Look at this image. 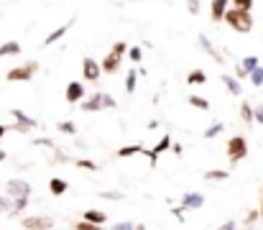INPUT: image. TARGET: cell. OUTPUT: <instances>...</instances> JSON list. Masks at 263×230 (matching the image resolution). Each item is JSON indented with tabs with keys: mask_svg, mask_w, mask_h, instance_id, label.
I'll return each mask as SVG.
<instances>
[{
	"mask_svg": "<svg viewBox=\"0 0 263 230\" xmlns=\"http://www.w3.org/2000/svg\"><path fill=\"white\" fill-rule=\"evenodd\" d=\"M225 23L238 34H250L253 31V16H250V11H243V8H227Z\"/></svg>",
	"mask_w": 263,
	"mask_h": 230,
	"instance_id": "6da1fadb",
	"label": "cell"
},
{
	"mask_svg": "<svg viewBox=\"0 0 263 230\" xmlns=\"http://www.w3.org/2000/svg\"><path fill=\"white\" fill-rule=\"evenodd\" d=\"M125 54H128V44H125V41H115L113 49H110V54L102 59V72H105V74H115V72L120 69Z\"/></svg>",
	"mask_w": 263,
	"mask_h": 230,
	"instance_id": "7a4b0ae2",
	"label": "cell"
},
{
	"mask_svg": "<svg viewBox=\"0 0 263 230\" xmlns=\"http://www.w3.org/2000/svg\"><path fill=\"white\" fill-rule=\"evenodd\" d=\"M227 159H230V164H238V161H243L245 156H248V141H245V136H232L230 141H227Z\"/></svg>",
	"mask_w": 263,
	"mask_h": 230,
	"instance_id": "3957f363",
	"label": "cell"
},
{
	"mask_svg": "<svg viewBox=\"0 0 263 230\" xmlns=\"http://www.w3.org/2000/svg\"><path fill=\"white\" fill-rule=\"evenodd\" d=\"M36 72H39V62H26V64L13 67V69L6 74V80H8V82H29Z\"/></svg>",
	"mask_w": 263,
	"mask_h": 230,
	"instance_id": "277c9868",
	"label": "cell"
},
{
	"mask_svg": "<svg viewBox=\"0 0 263 230\" xmlns=\"http://www.w3.org/2000/svg\"><path fill=\"white\" fill-rule=\"evenodd\" d=\"M23 227L26 230H51L54 227V217H49V215H29V217H23Z\"/></svg>",
	"mask_w": 263,
	"mask_h": 230,
	"instance_id": "5b68a950",
	"label": "cell"
},
{
	"mask_svg": "<svg viewBox=\"0 0 263 230\" xmlns=\"http://www.w3.org/2000/svg\"><path fill=\"white\" fill-rule=\"evenodd\" d=\"M6 194H11L13 199H18V197H31V184H29L26 179H11V182L6 184Z\"/></svg>",
	"mask_w": 263,
	"mask_h": 230,
	"instance_id": "8992f818",
	"label": "cell"
},
{
	"mask_svg": "<svg viewBox=\"0 0 263 230\" xmlns=\"http://www.w3.org/2000/svg\"><path fill=\"white\" fill-rule=\"evenodd\" d=\"M11 113H13V118H16V125H11V131H16V133H26V131H34V128H36V120L29 118L23 110H11Z\"/></svg>",
	"mask_w": 263,
	"mask_h": 230,
	"instance_id": "52a82bcc",
	"label": "cell"
},
{
	"mask_svg": "<svg viewBox=\"0 0 263 230\" xmlns=\"http://www.w3.org/2000/svg\"><path fill=\"white\" fill-rule=\"evenodd\" d=\"M171 146H174V141H171V136L166 133V136H161V141H159V143H156L153 148H146L143 154H146V156L151 159V166H156V161H159V156H161V154H164L166 148H171Z\"/></svg>",
	"mask_w": 263,
	"mask_h": 230,
	"instance_id": "ba28073f",
	"label": "cell"
},
{
	"mask_svg": "<svg viewBox=\"0 0 263 230\" xmlns=\"http://www.w3.org/2000/svg\"><path fill=\"white\" fill-rule=\"evenodd\" d=\"M82 74H85L87 82H97L100 74H102V64H97L92 57H85V62H82Z\"/></svg>",
	"mask_w": 263,
	"mask_h": 230,
	"instance_id": "9c48e42d",
	"label": "cell"
},
{
	"mask_svg": "<svg viewBox=\"0 0 263 230\" xmlns=\"http://www.w3.org/2000/svg\"><path fill=\"white\" fill-rule=\"evenodd\" d=\"M227 6H230V0H212V3H209V18H212L215 23L225 21Z\"/></svg>",
	"mask_w": 263,
	"mask_h": 230,
	"instance_id": "30bf717a",
	"label": "cell"
},
{
	"mask_svg": "<svg viewBox=\"0 0 263 230\" xmlns=\"http://www.w3.org/2000/svg\"><path fill=\"white\" fill-rule=\"evenodd\" d=\"M85 95H87V90H85L82 82H69L67 85V103H82Z\"/></svg>",
	"mask_w": 263,
	"mask_h": 230,
	"instance_id": "8fae6325",
	"label": "cell"
},
{
	"mask_svg": "<svg viewBox=\"0 0 263 230\" xmlns=\"http://www.w3.org/2000/svg\"><path fill=\"white\" fill-rule=\"evenodd\" d=\"M82 110H85V113H97V110H105L102 92H95V95L85 97V100H82Z\"/></svg>",
	"mask_w": 263,
	"mask_h": 230,
	"instance_id": "7c38bea8",
	"label": "cell"
},
{
	"mask_svg": "<svg viewBox=\"0 0 263 230\" xmlns=\"http://www.w3.org/2000/svg\"><path fill=\"white\" fill-rule=\"evenodd\" d=\"M204 205V197L199 194V192H187L184 197H181V207L184 210H199Z\"/></svg>",
	"mask_w": 263,
	"mask_h": 230,
	"instance_id": "4fadbf2b",
	"label": "cell"
},
{
	"mask_svg": "<svg viewBox=\"0 0 263 230\" xmlns=\"http://www.w3.org/2000/svg\"><path fill=\"white\" fill-rule=\"evenodd\" d=\"M199 46H202V52H204V54H209V57H212L217 64H222V62H225V57H222V54H220V52L212 46V41H209L204 34H199Z\"/></svg>",
	"mask_w": 263,
	"mask_h": 230,
	"instance_id": "5bb4252c",
	"label": "cell"
},
{
	"mask_svg": "<svg viewBox=\"0 0 263 230\" xmlns=\"http://www.w3.org/2000/svg\"><path fill=\"white\" fill-rule=\"evenodd\" d=\"M72 23H74V18H72L69 23H64V26H59L57 31H51V34L46 36V41H44V49H46V46H51V44H57V41H59V39H62V36H64V34L69 31V29H72Z\"/></svg>",
	"mask_w": 263,
	"mask_h": 230,
	"instance_id": "9a60e30c",
	"label": "cell"
},
{
	"mask_svg": "<svg viewBox=\"0 0 263 230\" xmlns=\"http://www.w3.org/2000/svg\"><path fill=\"white\" fill-rule=\"evenodd\" d=\"M67 189H69V184H67V182H64L62 176H54V179L49 182V192H51L54 197H62V194L67 192Z\"/></svg>",
	"mask_w": 263,
	"mask_h": 230,
	"instance_id": "2e32d148",
	"label": "cell"
},
{
	"mask_svg": "<svg viewBox=\"0 0 263 230\" xmlns=\"http://www.w3.org/2000/svg\"><path fill=\"white\" fill-rule=\"evenodd\" d=\"M82 220L95 222V225H105V222H108V212H100V210H87V212L82 215Z\"/></svg>",
	"mask_w": 263,
	"mask_h": 230,
	"instance_id": "e0dca14e",
	"label": "cell"
},
{
	"mask_svg": "<svg viewBox=\"0 0 263 230\" xmlns=\"http://www.w3.org/2000/svg\"><path fill=\"white\" fill-rule=\"evenodd\" d=\"M222 85L227 87V92H230V95H240V92H243V87H240V80H238V77L222 74Z\"/></svg>",
	"mask_w": 263,
	"mask_h": 230,
	"instance_id": "ac0fdd59",
	"label": "cell"
},
{
	"mask_svg": "<svg viewBox=\"0 0 263 230\" xmlns=\"http://www.w3.org/2000/svg\"><path fill=\"white\" fill-rule=\"evenodd\" d=\"M240 120H243V123H253V120H255V108H253L248 100L240 103Z\"/></svg>",
	"mask_w": 263,
	"mask_h": 230,
	"instance_id": "d6986e66",
	"label": "cell"
},
{
	"mask_svg": "<svg viewBox=\"0 0 263 230\" xmlns=\"http://www.w3.org/2000/svg\"><path fill=\"white\" fill-rule=\"evenodd\" d=\"M16 54H21V44L18 41H6L3 46H0V59L3 57H16Z\"/></svg>",
	"mask_w": 263,
	"mask_h": 230,
	"instance_id": "ffe728a7",
	"label": "cell"
},
{
	"mask_svg": "<svg viewBox=\"0 0 263 230\" xmlns=\"http://www.w3.org/2000/svg\"><path fill=\"white\" fill-rule=\"evenodd\" d=\"M143 151H146L143 146L133 143V146H123V148H118V156H120V159H130V156H136V154H143Z\"/></svg>",
	"mask_w": 263,
	"mask_h": 230,
	"instance_id": "44dd1931",
	"label": "cell"
},
{
	"mask_svg": "<svg viewBox=\"0 0 263 230\" xmlns=\"http://www.w3.org/2000/svg\"><path fill=\"white\" fill-rule=\"evenodd\" d=\"M207 182H225V179H230V171H222V169H212V171H204L202 174Z\"/></svg>",
	"mask_w": 263,
	"mask_h": 230,
	"instance_id": "7402d4cb",
	"label": "cell"
},
{
	"mask_svg": "<svg viewBox=\"0 0 263 230\" xmlns=\"http://www.w3.org/2000/svg\"><path fill=\"white\" fill-rule=\"evenodd\" d=\"M187 82H189V85H204V82H207V74H204L202 69H194V72H189Z\"/></svg>",
	"mask_w": 263,
	"mask_h": 230,
	"instance_id": "603a6c76",
	"label": "cell"
},
{
	"mask_svg": "<svg viewBox=\"0 0 263 230\" xmlns=\"http://www.w3.org/2000/svg\"><path fill=\"white\" fill-rule=\"evenodd\" d=\"M189 105L197 108V110H209V100H204L199 95H189Z\"/></svg>",
	"mask_w": 263,
	"mask_h": 230,
	"instance_id": "cb8c5ba5",
	"label": "cell"
},
{
	"mask_svg": "<svg viewBox=\"0 0 263 230\" xmlns=\"http://www.w3.org/2000/svg\"><path fill=\"white\" fill-rule=\"evenodd\" d=\"M136 82H138V69H128V77H125V92H133V90H136Z\"/></svg>",
	"mask_w": 263,
	"mask_h": 230,
	"instance_id": "d4e9b609",
	"label": "cell"
},
{
	"mask_svg": "<svg viewBox=\"0 0 263 230\" xmlns=\"http://www.w3.org/2000/svg\"><path fill=\"white\" fill-rule=\"evenodd\" d=\"M222 131H225V125H222V123H212V125H209V128H207V131H204L202 136H204V138L209 141V138H217V136H220Z\"/></svg>",
	"mask_w": 263,
	"mask_h": 230,
	"instance_id": "484cf974",
	"label": "cell"
},
{
	"mask_svg": "<svg viewBox=\"0 0 263 230\" xmlns=\"http://www.w3.org/2000/svg\"><path fill=\"white\" fill-rule=\"evenodd\" d=\"M250 85L253 87H263V67H255L250 72Z\"/></svg>",
	"mask_w": 263,
	"mask_h": 230,
	"instance_id": "4316f807",
	"label": "cell"
},
{
	"mask_svg": "<svg viewBox=\"0 0 263 230\" xmlns=\"http://www.w3.org/2000/svg\"><path fill=\"white\" fill-rule=\"evenodd\" d=\"M0 212L13 215V199H11V194H3V197H0Z\"/></svg>",
	"mask_w": 263,
	"mask_h": 230,
	"instance_id": "83f0119b",
	"label": "cell"
},
{
	"mask_svg": "<svg viewBox=\"0 0 263 230\" xmlns=\"http://www.w3.org/2000/svg\"><path fill=\"white\" fill-rule=\"evenodd\" d=\"M57 128H59L62 133H67V136H74V133H77V125H74L72 120H62V123H57Z\"/></svg>",
	"mask_w": 263,
	"mask_h": 230,
	"instance_id": "f1b7e54d",
	"label": "cell"
},
{
	"mask_svg": "<svg viewBox=\"0 0 263 230\" xmlns=\"http://www.w3.org/2000/svg\"><path fill=\"white\" fill-rule=\"evenodd\" d=\"M74 230H102V225H95V222H87V220H77Z\"/></svg>",
	"mask_w": 263,
	"mask_h": 230,
	"instance_id": "f546056e",
	"label": "cell"
},
{
	"mask_svg": "<svg viewBox=\"0 0 263 230\" xmlns=\"http://www.w3.org/2000/svg\"><path fill=\"white\" fill-rule=\"evenodd\" d=\"M128 59L138 64V62L143 59V52H141V46H130V49H128Z\"/></svg>",
	"mask_w": 263,
	"mask_h": 230,
	"instance_id": "4dcf8cb0",
	"label": "cell"
},
{
	"mask_svg": "<svg viewBox=\"0 0 263 230\" xmlns=\"http://www.w3.org/2000/svg\"><path fill=\"white\" fill-rule=\"evenodd\" d=\"M258 217H260V210H248V212H245V217H243V222L250 227V225H253Z\"/></svg>",
	"mask_w": 263,
	"mask_h": 230,
	"instance_id": "1f68e13d",
	"label": "cell"
},
{
	"mask_svg": "<svg viewBox=\"0 0 263 230\" xmlns=\"http://www.w3.org/2000/svg\"><path fill=\"white\" fill-rule=\"evenodd\" d=\"M136 225H138V222L123 220V222H115V225H110V230H136Z\"/></svg>",
	"mask_w": 263,
	"mask_h": 230,
	"instance_id": "d6a6232c",
	"label": "cell"
},
{
	"mask_svg": "<svg viewBox=\"0 0 263 230\" xmlns=\"http://www.w3.org/2000/svg\"><path fill=\"white\" fill-rule=\"evenodd\" d=\"M240 64H243V67H245V69H248V72H253V69H255V67H260V64H258V59H255V57H245V59H243V62H240Z\"/></svg>",
	"mask_w": 263,
	"mask_h": 230,
	"instance_id": "836d02e7",
	"label": "cell"
},
{
	"mask_svg": "<svg viewBox=\"0 0 263 230\" xmlns=\"http://www.w3.org/2000/svg\"><path fill=\"white\" fill-rule=\"evenodd\" d=\"M77 166H80V169H87V171H97V164H95V161H90V159H80V161H77Z\"/></svg>",
	"mask_w": 263,
	"mask_h": 230,
	"instance_id": "e575fe53",
	"label": "cell"
},
{
	"mask_svg": "<svg viewBox=\"0 0 263 230\" xmlns=\"http://www.w3.org/2000/svg\"><path fill=\"white\" fill-rule=\"evenodd\" d=\"M100 197H102V199H113V202H120V199H123V192H115V189H113V192H100Z\"/></svg>",
	"mask_w": 263,
	"mask_h": 230,
	"instance_id": "d590c367",
	"label": "cell"
},
{
	"mask_svg": "<svg viewBox=\"0 0 263 230\" xmlns=\"http://www.w3.org/2000/svg\"><path fill=\"white\" fill-rule=\"evenodd\" d=\"M232 8H243V11H250V8H253V0H232Z\"/></svg>",
	"mask_w": 263,
	"mask_h": 230,
	"instance_id": "8d00e7d4",
	"label": "cell"
},
{
	"mask_svg": "<svg viewBox=\"0 0 263 230\" xmlns=\"http://www.w3.org/2000/svg\"><path fill=\"white\" fill-rule=\"evenodd\" d=\"M235 77H238V80H245V77H250V72H248L243 64H238V67H235Z\"/></svg>",
	"mask_w": 263,
	"mask_h": 230,
	"instance_id": "74e56055",
	"label": "cell"
},
{
	"mask_svg": "<svg viewBox=\"0 0 263 230\" xmlns=\"http://www.w3.org/2000/svg\"><path fill=\"white\" fill-rule=\"evenodd\" d=\"M187 11H189L192 16H197V13H199V0H189V3H187Z\"/></svg>",
	"mask_w": 263,
	"mask_h": 230,
	"instance_id": "f35d334b",
	"label": "cell"
},
{
	"mask_svg": "<svg viewBox=\"0 0 263 230\" xmlns=\"http://www.w3.org/2000/svg\"><path fill=\"white\" fill-rule=\"evenodd\" d=\"M102 103H105V108H115L118 103H115V97L113 95H108V92H102Z\"/></svg>",
	"mask_w": 263,
	"mask_h": 230,
	"instance_id": "ab89813d",
	"label": "cell"
},
{
	"mask_svg": "<svg viewBox=\"0 0 263 230\" xmlns=\"http://www.w3.org/2000/svg\"><path fill=\"white\" fill-rule=\"evenodd\" d=\"M34 143H36V146H46V148H57V146H54V143H51L49 138H36Z\"/></svg>",
	"mask_w": 263,
	"mask_h": 230,
	"instance_id": "60d3db41",
	"label": "cell"
},
{
	"mask_svg": "<svg viewBox=\"0 0 263 230\" xmlns=\"http://www.w3.org/2000/svg\"><path fill=\"white\" fill-rule=\"evenodd\" d=\"M171 212H174V217H176V220H179V222H181V220H184V212H187V210H184V207H181V205H179V207H174V210H171Z\"/></svg>",
	"mask_w": 263,
	"mask_h": 230,
	"instance_id": "b9f144b4",
	"label": "cell"
},
{
	"mask_svg": "<svg viewBox=\"0 0 263 230\" xmlns=\"http://www.w3.org/2000/svg\"><path fill=\"white\" fill-rule=\"evenodd\" d=\"M235 227H238V225H235L232 220H227V222H222V225H220L217 230H235Z\"/></svg>",
	"mask_w": 263,
	"mask_h": 230,
	"instance_id": "7bdbcfd3",
	"label": "cell"
},
{
	"mask_svg": "<svg viewBox=\"0 0 263 230\" xmlns=\"http://www.w3.org/2000/svg\"><path fill=\"white\" fill-rule=\"evenodd\" d=\"M255 120H258V123H263V105H258V108H255Z\"/></svg>",
	"mask_w": 263,
	"mask_h": 230,
	"instance_id": "ee69618b",
	"label": "cell"
},
{
	"mask_svg": "<svg viewBox=\"0 0 263 230\" xmlns=\"http://www.w3.org/2000/svg\"><path fill=\"white\" fill-rule=\"evenodd\" d=\"M171 148H174V154H176V156H181V154H184V148H181V143H174Z\"/></svg>",
	"mask_w": 263,
	"mask_h": 230,
	"instance_id": "f6af8a7d",
	"label": "cell"
},
{
	"mask_svg": "<svg viewBox=\"0 0 263 230\" xmlns=\"http://www.w3.org/2000/svg\"><path fill=\"white\" fill-rule=\"evenodd\" d=\"M11 131V125H0V141H3V136Z\"/></svg>",
	"mask_w": 263,
	"mask_h": 230,
	"instance_id": "bcb514c9",
	"label": "cell"
},
{
	"mask_svg": "<svg viewBox=\"0 0 263 230\" xmlns=\"http://www.w3.org/2000/svg\"><path fill=\"white\" fill-rule=\"evenodd\" d=\"M260 217H263V189H260Z\"/></svg>",
	"mask_w": 263,
	"mask_h": 230,
	"instance_id": "7dc6e473",
	"label": "cell"
},
{
	"mask_svg": "<svg viewBox=\"0 0 263 230\" xmlns=\"http://www.w3.org/2000/svg\"><path fill=\"white\" fill-rule=\"evenodd\" d=\"M136 230H148V227H146V225H141V222H138V225H136Z\"/></svg>",
	"mask_w": 263,
	"mask_h": 230,
	"instance_id": "c3c4849f",
	"label": "cell"
},
{
	"mask_svg": "<svg viewBox=\"0 0 263 230\" xmlns=\"http://www.w3.org/2000/svg\"><path fill=\"white\" fill-rule=\"evenodd\" d=\"M8 156H6V151H0V161H6Z\"/></svg>",
	"mask_w": 263,
	"mask_h": 230,
	"instance_id": "681fc988",
	"label": "cell"
}]
</instances>
